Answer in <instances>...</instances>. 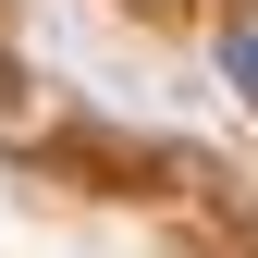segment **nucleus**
Returning a JSON list of instances; mask_svg holds the SVG:
<instances>
[{
  "instance_id": "obj_1",
  "label": "nucleus",
  "mask_w": 258,
  "mask_h": 258,
  "mask_svg": "<svg viewBox=\"0 0 258 258\" xmlns=\"http://www.w3.org/2000/svg\"><path fill=\"white\" fill-rule=\"evenodd\" d=\"M221 74H234L246 99H258V25H234V49H221Z\"/></svg>"
}]
</instances>
